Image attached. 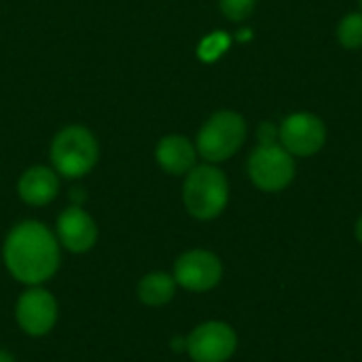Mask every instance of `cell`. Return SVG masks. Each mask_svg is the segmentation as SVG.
Instances as JSON below:
<instances>
[{
  "instance_id": "cell-1",
  "label": "cell",
  "mask_w": 362,
  "mask_h": 362,
  "mask_svg": "<svg viewBox=\"0 0 362 362\" xmlns=\"http://www.w3.org/2000/svg\"><path fill=\"white\" fill-rule=\"evenodd\" d=\"M2 259L15 280L28 286H40L59 267V242L42 223L23 221L8 231Z\"/></svg>"
},
{
  "instance_id": "cell-2",
  "label": "cell",
  "mask_w": 362,
  "mask_h": 362,
  "mask_svg": "<svg viewBox=\"0 0 362 362\" xmlns=\"http://www.w3.org/2000/svg\"><path fill=\"white\" fill-rule=\"evenodd\" d=\"M182 202L187 212L197 221L216 218L229 202L227 176L212 163L195 165L182 185Z\"/></svg>"
},
{
  "instance_id": "cell-3",
  "label": "cell",
  "mask_w": 362,
  "mask_h": 362,
  "mask_svg": "<svg viewBox=\"0 0 362 362\" xmlns=\"http://www.w3.org/2000/svg\"><path fill=\"white\" fill-rule=\"evenodd\" d=\"M51 163L53 170L66 178H81L93 170L98 163V140L83 125L64 127L51 142Z\"/></svg>"
},
{
  "instance_id": "cell-4",
  "label": "cell",
  "mask_w": 362,
  "mask_h": 362,
  "mask_svg": "<svg viewBox=\"0 0 362 362\" xmlns=\"http://www.w3.org/2000/svg\"><path fill=\"white\" fill-rule=\"evenodd\" d=\"M246 132L248 127L240 112L218 110L202 125L195 148L206 161L221 163L231 159L242 148Z\"/></svg>"
},
{
  "instance_id": "cell-5",
  "label": "cell",
  "mask_w": 362,
  "mask_h": 362,
  "mask_svg": "<svg viewBox=\"0 0 362 362\" xmlns=\"http://www.w3.org/2000/svg\"><path fill=\"white\" fill-rule=\"evenodd\" d=\"M248 176L257 189L278 193L295 178V157L280 144H259L248 159Z\"/></svg>"
},
{
  "instance_id": "cell-6",
  "label": "cell",
  "mask_w": 362,
  "mask_h": 362,
  "mask_svg": "<svg viewBox=\"0 0 362 362\" xmlns=\"http://www.w3.org/2000/svg\"><path fill=\"white\" fill-rule=\"evenodd\" d=\"M278 140L293 157H312L327 142V125L314 112H293L278 127Z\"/></svg>"
},
{
  "instance_id": "cell-7",
  "label": "cell",
  "mask_w": 362,
  "mask_h": 362,
  "mask_svg": "<svg viewBox=\"0 0 362 362\" xmlns=\"http://www.w3.org/2000/svg\"><path fill=\"white\" fill-rule=\"evenodd\" d=\"M57 301L42 286H30L15 303V320L30 337H45L57 322Z\"/></svg>"
},
{
  "instance_id": "cell-8",
  "label": "cell",
  "mask_w": 362,
  "mask_h": 362,
  "mask_svg": "<svg viewBox=\"0 0 362 362\" xmlns=\"http://www.w3.org/2000/svg\"><path fill=\"white\" fill-rule=\"evenodd\" d=\"M174 280L178 286L191 293H206L212 291L223 278V263L221 259L204 248L182 252L174 263Z\"/></svg>"
},
{
  "instance_id": "cell-9",
  "label": "cell",
  "mask_w": 362,
  "mask_h": 362,
  "mask_svg": "<svg viewBox=\"0 0 362 362\" xmlns=\"http://www.w3.org/2000/svg\"><path fill=\"white\" fill-rule=\"evenodd\" d=\"M238 348L235 331L218 320L204 322L187 337V352L193 362H227Z\"/></svg>"
},
{
  "instance_id": "cell-10",
  "label": "cell",
  "mask_w": 362,
  "mask_h": 362,
  "mask_svg": "<svg viewBox=\"0 0 362 362\" xmlns=\"http://www.w3.org/2000/svg\"><path fill=\"white\" fill-rule=\"evenodd\" d=\"M57 242L74 255L89 252L98 242V225L81 206L66 208L57 218Z\"/></svg>"
},
{
  "instance_id": "cell-11",
  "label": "cell",
  "mask_w": 362,
  "mask_h": 362,
  "mask_svg": "<svg viewBox=\"0 0 362 362\" xmlns=\"http://www.w3.org/2000/svg\"><path fill=\"white\" fill-rule=\"evenodd\" d=\"M155 157L163 172H168L172 176H187L195 168L197 148L189 138H185L180 134H172V136H165L157 144Z\"/></svg>"
},
{
  "instance_id": "cell-12",
  "label": "cell",
  "mask_w": 362,
  "mask_h": 362,
  "mask_svg": "<svg viewBox=\"0 0 362 362\" xmlns=\"http://www.w3.org/2000/svg\"><path fill=\"white\" fill-rule=\"evenodd\" d=\"M57 191H59L57 174L45 165L28 168L17 182V193L28 206H47L49 202L55 199Z\"/></svg>"
},
{
  "instance_id": "cell-13",
  "label": "cell",
  "mask_w": 362,
  "mask_h": 362,
  "mask_svg": "<svg viewBox=\"0 0 362 362\" xmlns=\"http://www.w3.org/2000/svg\"><path fill=\"white\" fill-rule=\"evenodd\" d=\"M176 280L165 272H151L138 282V299L148 308H161L170 303L176 295Z\"/></svg>"
},
{
  "instance_id": "cell-14",
  "label": "cell",
  "mask_w": 362,
  "mask_h": 362,
  "mask_svg": "<svg viewBox=\"0 0 362 362\" xmlns=\"http://www.w3.org/2000/svg\"><path fill=\"white\" fill-rule=\"evenodd\" d=\"M337 40L344 49H361L362 47V13L346 15L337 25Z\"/></svg>"
},
{
  "instance_id": "cell-15",
  "label": "cell",
  "mask_w": 362,
  "mask_h": 362,
  "mask_svg": "<svg viewBox=\"0 0 362 362\" xmlns=\"http://www.w3.org/2000/svg\"><path fill=\"white\" fill-rule=\"evenodd\" d=\"M227 45H229V38L225 36V32H214V34H210L208 38L202 40V45H199V57L204 62H214L218 55L225 53Z\"/></svg>"
},
{
  "instance_id": "cell-16",
  "label": "cell",
  "mask_w": 362,
  "mask_h": 362,
  "mask_svg": "<svg viewBox=\"0 0 362 362\" xmlns=\"http://www.w3.org/2000/svg\"><path fill=\"white\" fill-rule=\"evenodd\" d=\"M257 0H221V11L231 21H244L255 11Z\"/></svg>"
},
{
  "instance_id": "cell-17",
  "label": "cell",
  "mask_w": 362,
  "mask_h": 362,
  "mask_svg": "<svg viewBox=\"0 0 362 362\" xmlns=\"http://www.w3.org/2000/svg\"><path fill=\"white\" fill-rule=\"evenodd\" d=\"M272 142H280L278 140V127L272 123H263L259 127V144H272Z\"/></svg>"
},
{
  "instance_id": "cell-18",
  "label": "cell",
  "mask_w": 362,
  "mask_h": 362,
  "mask_svg": "<svg viewBox=\"0 0 362 362\" xmlns=\"http://www.w3.org/2000/svg\"><path fill=\"white\" fill-rule=\"evenodd\" d=\"M0 362H15V358H13L11 352H6V350L0 348Z\"/></svg>"
},
{
  "instance_id": "cell-19",
  "label": "cell",
  "mask_w": 362,
  "mask_h": 362,
  "mask_svg": "<svg viewBox=\"0 0 362 362\" xmlns=\"http://www.w3.org/2000/svg\"><path fill=\"white\" fill-rule=\"evenodd\" d=\"M356 238H358V242L362 244V216L358 218V223H356Z\"/></svg>"
},
{
  "instance_id": "cell-20",
  "label": "cell",
  "mask_w": 362,
  "mask_h": 362,
  "mask_svg": "<svg viewBox=\"0 0 362 362\" xmlns=\"http://www.w3.org/2000/svg\"><path fill=\"white\" fill-rule=\"evenodd\" d=\"M361 8H362V0H361Z\"/></svg>"
}]
</instances>
